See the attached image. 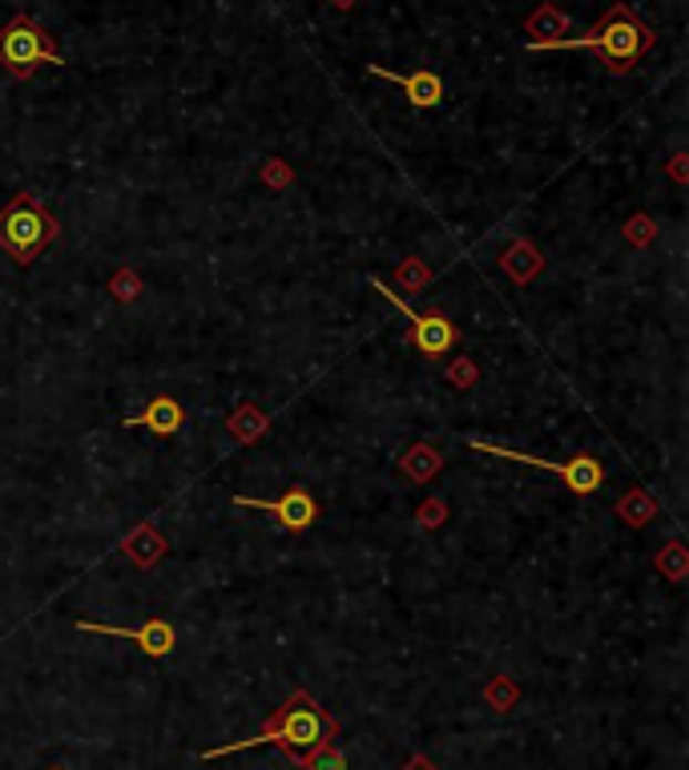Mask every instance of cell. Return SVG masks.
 Wrapping results in <instances>:
<instances>
[{
  "mask_svg": "<svg viewBox=\"0 0 689 770\" xmlns=\"http://www.w3.org/2000/svg\"><path fill=\"white\" fill-rule=\"evenodd\" d=\"M420 521H423V525H440V521H444V509H440V504H428Z\"/></svg>",
  "mask_w": 689,
  "mask_h": 770,
  "instance_id": "9a60e30c",
  "label": "cell"
},
{
  "mask_svg": "<svg viewBox=\"0 0 689 770\" xmlns=\"http://www.w3.org/2000/svg\"><path fill=\"white\" fill-rule=\"evenodd\" d=\"M452 380H456V383H472V380H476V368H472V363H460V368L452 371Z\"/></svg>",
  "mask_w": 689,
  "mask_h": 770,
  "instance_id": "2e32d148",
  "label": "cell"
},
{
  "mask_svg": "<svg viewBox=\"0 0 689 770\" xmlns=\"http://www.w3.org/2000/svg\"><path fill=\"white\" fill-rule=\"evenodd\" d=\"M541 267H545V263H541V255H536L528 243H516L508 255H504V270H508L516 283H528Z\"/></svg>",
  "mask_w": 689,
  "mask_h": 770,
  "instance_id": "7c38bea8",
  "label": "cell"
},
{
  "mask_svg": "<svg viewBox=\"0 0 689 770\" xmlns=\"http://www.w3.org/2000/svg\"><path fill=\"white\" fill-rule=\"evenodd\" d=\"M53 770H65V767H53Z\"/></svg>",
  "mask_w": 689,
  "mask_h": 770,
  "instance_id": "ac0fdd59",
  "label": "cell"
},
{
  "mask_svg": "<svg viewBox=\"0 0 689 770\" xmlns=\"http://www.w3.org/2000/svg\"><path fill=\"white\" fill-rule=\"evenodd\" d=\"M472 452H489V456H501V460H516V464H533L541 472H553L568 489L577 492V496H589L605 484V469H600V460L593 456H573L565 464H553V460H541V456H528V452H512V448H496V444H472Z\"/></svg>",
  "mask_w": 689,
  "mask_h": 770,
  "instance_id": "5b68a950",
  "label": "cell"
},
{
  "mask_svg": "<svg viewBox=\"0 0 689 770\" xmlns=\"http://www.w3.org/2000/svg\"><path fill=\"white\" fill-rule=\"evenodd\" d=\"M412 452H415V460H408V472H412L415 481H428V476L440 469V452H432L428 444L412 448Z\"/></svg>",
  "mask_w": 689,
  "mask_h": 770,
  "instance_id": "5bb4252c",
  "label": "cell"
},
{
  "mask_svg": "<svg viewBox=\"0 0 689 770\" xmlns=\"http://www.w3.org/2000/svg\"><path fill=\"white\" fill-rule=\"evenodd\" d=\"M403 770H440V767H435V762H428V759H423V754H415V759L408 762V767H403Z\"/></svg>",
  "mask_w": 689,
  "mask_h": 770,
  "instance_id": "e0dca14e",
  "label": "cell"
},
{
  "mask_svg": "<svg viewBox=\"0 0 689 770\" xmlns=\"http://www.w3.org/2000/svg\"><path fill=\"white\" fill-rule=\"evenodd\" d=\"M335 735H339V722H335L307 690H295L255 738L202 750V759L210 762V759H223V754H238V750H258V747H282L290 759V754H302V750H315V747H322V742H331Z\"/></svg>",
  "mask_w": 689,
  "mask_h": 770,
  "instance_id": "6da1fadb",
  "label": "cell"
},
{
  "mask_svg": "<svg viewBox=\"0 0 689 770\" xmlns=\"http://www.w3.org/2000/svg\"><path fill=\"white\" fill-rule=\"evenodd\" d=\"M654 29L637 17L629 4H613L600 24H593L580 37H548V41H528L533 53H553V49H597L605 57L609 73H629L649 49H654Z\"/></svg>",
  "mask_w": 689,
  "mask_h": 770,
  "instance_id": "7a4b0ae2",
  "label": "cell"
},
{
  "mask_svg": "<svg viewBox=\"0 0 689 770\" xmlns=\"http://www.w3.org/2000/svg\"><path fill=\"white\" fill-rule=\"evenodd\" d=\"M371 78H383V81H395V85H403V93H408V101H412L415 110H432V105H440V97H444V81L435 78L432 69H412V73H391V69L383 65H368Z\"/></svg>",
  "mask_w": 689,
  "mask_h": 770,
  "instance_id": "9c48e42d",
  "label": "cell"
},
{
  "mask_svg": "<svg viewBox=\"0 0 689 770\" xmlns=\"http://www.w3.org/2000/svg\"><path fill=\"white\" fill-rule=\"evenodd\" d=\"M238 509H258V513H270L287 533H307V528L319 521V504H315L311 492L287 489L278 501H255V496H234Z\"/></svg>",
  "mask_w": 689,
  "mask_h": 770,
  "instance_id": "52a82bcc",
  "label": "cell"
},
{
  "mask_svg": "<svg viewBox=\"0 0 689 770\" xmlns=\"http://www.w3.org/2000/svg\"><path fill=\"white\" fill-rule=\"evenodd\" d=\"M81 634H105V637H130V641H137V646L150 654V658H169L174 654V646H178V634H174V626L169 622H162V617H154V622H145L142 629H125V626H101V622H78Z\"/></svg>",
  "mask_w": 689,
  "mask_h": 770,
  "instance_id": "ba28073f",
  "label": "cell"
},
{
  "mask_svg": "<svg viewBox=\"0 0 689 770\" xmlns=\"http://www.w3.org/2000/svg\"><path fill=\"white\" fill-rule=\"evenodd\" d=\"M376 290H383V299L388 302H395L403 311V319L412 324V331H408V339H412V347L415 351H423L428 359H435V356H448L452 347H456V327L448 324L444 315H423V311H412L408 302L395 295L391 287H383V283H371Z\"/></svg>",
  "mask_w": 689,
  "mask_h": 770,
  "instance_id": "8992f818",
  "label": "cell"
},
{
  "mask_svg": "<svg viewBox=\"0 0 689 770\" xmlns=\"http://www.w3.org/2000/svg\"><path fill=\"white\" fill-rule=\"evenodd\" d=\"M295 767H311V770H347V759L343 750L331 747V742H322V747L307 750V754H290Z\"/></svg>",
  "mask_w": 689,
  "mask_h": 770,
  "instance_id": "4fadbf2b",
  "label": "cell"
},
{
  "mask_svg": "<svg viewBox=\"0 0 689 770\" xmlns=\"http://www.w3.org/2000/svg\"><path fill=\"white\" fill-rule=\"evenodd\" d=\"M125 424L145 428V432H154V435H174V432H182V424H186V412H182V403L174 400V396H157V400L145 403V412L130 415Z\"/></svg>",
  "mask_w": 689,
  "mask_h": 770,
  "instance_id": "30bf717a",
  "label": "cell"
},
{
  "mask_svg": "<svg viewBox=\"0 0 689 770\" xmlns=\"http://www.w3.org/2000/svg\"><path fill=\"white\" fill-rule=\"evenodd\" d=\"M125 557L134 561V565H145V569H150V565H157V561H162V553H166V541H162V536H157V528H137L134 536H130V541H125Z\"/></svg>",
  "mask_w": 689,
  "mask_h": 770,
  "instance_id": "8fae6325",
  "label": "cell"
},
{
  "mask_svg": "<svg viewBox=\"0 0 689 770\" xmlns=\"http://www.w3.org/2000/svg\"><path fill=\"white\" fill-rule=\"evenodd\" d=\"M65 65V57L56 53L53 41H49V33L41 29V24L33 21V17H12L4 29H0V65L9 69V73H17V78H29L37 65Z\"/></svg>",
  "mask_w": 689,
  "mask_h": 770,
  "instance_id": "277c9868",
  "label": "cell"
},
{
  "mask_svg": "<svg viewBox=\"0 0 689 770\" xmlns=\"http://www.w3.org/2000/svg\"><path fill=\"white\" fill-rule=\"evenodd\" d=\"M53 238H56V223L41 211L37 194H17V202H9V206L0 211V246H4L21 267H29Z\"/></svg>",
  "mask_w": 689,
  "mask_h": 770,
  "instance_id": "3957f363",
  "label": "cell"
}]
</instances>
